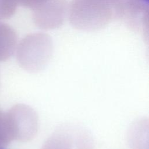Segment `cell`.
Wrapping results in <instances>:
<instances>
[{
    "label": "cell",
    "mask_w": 149,
    "mask_h": 149,
    "mask_svg": "<svg viewBox=\"0 0 149 149\" xmlns=\"http://www.w3.org/2000/svg\"><path fill=\"white\" fill-rule=\"evenodd\" d=\"M19 0H0V20L8 19L15 13Z\"/></svg>",
    "instance_id": "5b68a950"
},
{
    "label": "cell",
    "mask_w": 149,
    "mask_h": 149,
    "mask_svg": "<svg viewBox=\"0 0 149 149\" xmlns=\"http://www.w3.org/2000/svg\"><path fill=\"white\" fill-rule=\"evenodd\" d=\"M133 1H136L137 2H140V3L145 4V5H148V0H133Z\"/></svg>",
    "instance_id": "52a82bcc"
},
{
    "label": "cell",
    "mask_w": 149,
    "mask_h": 149,
    "mask_svg": "<svg viewBox=\"0 0 149 149\" xmlns=\"http://www.w3.org/2000/svg\"><path fill=\"white\" fill-rule=\"evenodd\" d=\"M48 1V0H19V5L34 10Z\"/></svg>",
    "instance_id": "8992f818"
},
{
    "label": "cell",
    "mask_w": 149,
    "mask_h": 149,
    "mask_svg": "<svg viewBox=\"0 0 149 149\" xmlns=\"http://www.w3.org/2000/svg\"><path fill=\"white\" fill-rule=\"evenodd\" d=\"M122 3V0H73L68 8L69 20L79 30H98L120 16Z\"/></svg>",
    "instance_id": "6da1fadb"
},
{
    "label": "cell",
    "mask_w": 149,
    "mask_h": 149,
    "mask_svg": "<svg viewBox=\"0 0 149 149\" xmlns=\"http://www.w3.org/2000/svg\"><path fill=\"white\" fill-rule=\"evenodd\" d=\"M51 37L44 33H34L26 36L20 41L17 50L18 58L23 62L45 64L52 51Z\"/></svg>",
    "instance_id": "7a4b0ae2"
},
{
    "label": "cell",
    "mask_w": 149,
    "mask_h": 149,
    "mask_svg": "<svg viewBox=\"0 0 149 149\" xmlns=\"http://www.w3.org/2000/svg\"><path fill=\"white\" fill-rule=\"evenodd\" d=\"M68 10L66 0H48L33 10L34 23L44 30L57 28L63 23Z\"/></svg>",
    "instance_id": "3957f363"
},
{
    "label": "cell",
    "mask_w": 149,
    "mask_h": 149,
    "mask_svg": "<svg viewBox=\"0 0 149 149\" xmlns=\"http://www.w3.org/2000/svg\"><path fill=\"white\" fill-rule=\"evenodd\" d=\"M0 149H3V148H0Z\"/></svg>",
    "instance_id": "ba28073f"
},
{
    "label": "cell",
    "mask_w": 149,
    "mask_h": 149,
    "mask_svg": "<svg viewBox=\"0 0 149 149\" xmlns=\"http://www.w3.org/2000/svg\"><path fill=\"white\" fill-rule=\"evenodd\" d=\"M17 41L15 30L10 25L0 22V59H6L13 53Z\"/></svg>",
    "instance_id": "277c9868"
}]
</instances>
